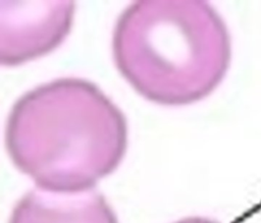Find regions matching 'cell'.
I'll list each match as a JSON object with an SVG mask.
<instances>
[{
	"label": "cell",
	"instance_id": "obj_1",
	"mask_svg": "<svg viewBox=\"0 0 261 223\" xmlns=\"http://www.w3.org/2000/svg\"><path fill=\"white\" fill-rule=\"evenodd\" d=\"M5 145L16 168L39 188L83 191L117 168L126 151L127 125L95 83L62 77L14 103Z\"/></svg>",
	"mask_w": 261,
	"mask_h": 223
},
{
	"label": "cell",
	"instance_id": "obj_2",
	"mask_svg": "<svg viewBox=\"0 0 261 223\" xmlns=\"http://www.w3.org/2000/svg\"><path fill=\"white\" fill-rule=\"evenodd\" d=\"M112 52L117 69L140 95L180 106L218 87L231 44L225 22L206 1H136L116 21Z\"/></svg>",
	"mask_w": 261,
	"mask_h": 223
},
{
	"label": "cell",
	"instance_id": "obj_3",
	"mask_svg": "<svg viewBox=\"0 0 261 223\" xmlns=\"http://www.w3.org/2000/svg\"><path fill=\"white\" fill-rule=\"evenodd\" d=\"M0 61L15 66L56 49L72 25V1H2Z\"/></svg>",
	"mask_w": 261,
	"mask_h": 223
},
{
	"label": "cell",
	"instance_id": "obj_4",
	"mask_svg": "<svg viewBox=\"0 0 261 223\" xmlns=\"http://www.w3.org/2000/svg\"><path fill=\"white\" fill-rule=\"evenodd\" d=\"M9 223H118L103 194L94 189L73 192L35 188L12 210Z\"/></svg>",
	"mask_w": 261,
	"mask_h": 223
},
{
	"label": "cell",
	"instance_id": "obj_5",
	"mask_svg": "<svg viewBox=\"0 0 261 223\" xmlns=\"http://www.w3.org/2000/svg\"><path fill=\"white\" fill-rule=\"evenodd\" d=\"M175 223H217V222L207 218H203V217H189V218L179 220Z\"/></svg>",
	"mask_w": 261,
	"mask_h": 223
}]
</instances>
